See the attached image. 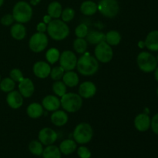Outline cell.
<instances>
[{
    "instance_id": "obj_1",
    "label": "cell",
    "mask_w": 158,
    "mask_h": 158,
    "mask_svg": "<svg viewBox=\"0 0 158 158\" xmlns=\"http://www.w3.org/2000/svg\"><path fill=\"white\" fill-rule=\"evenodd\" d=\"M76 68L81 75L90 77L94 75L98 71L99 62L90 54H83L77 60Z\"/></svg>"
},
{
    "instance_id": "obj_2",
    "label": "cell",
    "mask_w": 158,
    "mask_h": 158,
    "mask_svg": "<svg viewBox=\"0 0 158 158\" xmlns=\"http://www.w3.org/2000/svg\"><path fill=\"white\" fill-rule=\"evenodd\" d=\"M48 35L56 41L65 40L69 35V28L66 23L59 19L52 20L47 25Z\"/></svg>"
},
{
    "instance_id": "obj_3",
    "label": "cell",
    "mask_w": 158,
    "mask_h": 158,
    "mask_svg": "<svg viewBox=\"0 0 158 158\" xmlns=\"http://www.w3.org/2000/svg\"><path fill=\"white\" fill-rule=\"evenodd\" d=\"M12 16L14 20L19 23H26L32 17V9L29 3L20 1L15 3L12 9Z\"/></svg>"
},
{
    "instance_id": "obj_4",
    "label": "cell",
    "mask_w": 158,
    "mask_h": 158,
    "mask_svg": "<svg viewBox=\"0 0 158 158\" xmlns=\"http://www.w3.org/2000/svg\"><path fill=\"white\" fill-rule=\"evenodd\" d=\"M63 109L68 113H76L83 106V98L75 93H66L60 99Z\"/></svg>"
},
{
    "instance_id": "obj_5",
    "label": "cell",
    "mask_w": 158,
    "mask_h": 158,
    "mask_svg": "<svg viewBox=\"0 0 158 158\" xmlns=\"http://www.w3.org/2000/svg\"><path fill=\"white\" fill-rule=\"evenodd\" d=\"M73 140L80 145H84L89 143L94 137V131L90 124L87 123H79L74 129L73 133Z\"/></svg>"
},
{
    "instance_id": "obj_6",
    "label": "cell",
    "mask_w": 158,
    "mask_h": 158,
    "mask_svg": "<svg viewBox=\"0 0 158 158\" xmlns=\"http://www.w3.org/2000/svg\"><path fill=\"white\" fill-rule=\"evenodd\" d=\"M138 67L144 73H151L157 66V59L148 52H141L138 54L137 58Z\"/></svg>"
},
{
    "instance_id": "obj_7",
    "label": "cell",
    "mask_w": 158,
    "mask_h": 158,
    "mask_svg": "<svg viewBox=\"0 0 158 158\" xmlns=\"http://www.w3.org/2000/svg\"><path fill=\"white\" fill-rule=\"evenodd\" d=\"M97 9L100 14L106 18H114L120 11L117 0H100L97 5Z\"/></svg>"
},
{
    "instance_id": "obj_8",
    "label": "cell",
    "mask_w": 158,
    "mask_h": 158,
    "mask_svg": "<svg viewBox=\"0 0 158 158\" xmlns=\"http://www.w3.org/2000/svg\"><path fill=\"white\" fill-rule=\"evenodd\" d=\"M95 58L98 62L103 63H107L112 60L114 56V51L106 41H103L98 43L94 49Z\"/></svg>"
},
{
    "instance_id": "obj_9",
    "label": "cell",
    "mask_w": 158,
    "mask_h": 158,
    "mask_svg": "<svg viewBox=\"0 0 158 158\" xmlns=\"http://www.w3.org/2000/svg\"><path fill=\"white\" fill-rule=\"evenodd\" d=\"M49 40L44 32H39L34 33L30 37L29 41V49L34 52H41L47 47Z\"/></svg>"
},
{
    "instance_id": "obj_10",
    "label": "cell",
    "mask_w": 158,
    "mask_h": 158,
    "mask_svg": "<svg viewBox=\"0 0 158 158\" xmlns=\"http://www.w3.org/2000/svg\"><path fill=\"white\" fill-rule=\"evenodd\" d=\"M77 57L76 54L71 50H65L60 53V64L65 71L73 70L77 67Z\"/></svg>"
},
{
    "instance_id": "obj_11",
    "label": "cell",
    "mask_w": 158,
    "mask_h": 158,
    "mask_svg": "<svg viewBox=\"0 0 158 158\" xmlns=\"http://www.w3.org/2000/svg\"><path fill=\"white\" fill-rule=\"evenodd\" d=\"M39 140L43 143L44 146L54 144L58 139L57 133L53 129L49 127H44L41 129L38 134Z\"/></svg>"
},
{
    "instance_id": "obj_12",
    "label": "cell",
    "mask_w": 158,
    "mask_h": 158,
    "mask_svg": "<svg viewBox=\"0 0 158 158\" xmlns=\"http://www.w3.org/2000/svg\"><path fill=\"white\" fill-rule=\"evenodd\" d=\"M34 75L40 79H46L49 76L51 67L49 63L45 61H38L33 65L32 67Z\"/></svg>"
},
{
    "instance_id": "obj_13",
    "label": "cell",
    "mask_w": 158,
    "mask_h": 158,
    "mask_svg": "<svg viewBox=\"0 0 158 158\" xmlns=\"http://www.w3.org/2000/svg\"><path fill=\"white\" fill-rule=\"evenodd\" d=\"M97 86L93 82L85 81L79 86V95L84 99L92 98L97 94Z\"/></svg>"
},
{
    "instance_id": "obj_14",
    "label": "cell",
    "mask_w": 158,
    "mask_h": 158,
    "mask_svg": "<svg viewBox=\"0 0 158 158\" xmlns=\"http://www.w3.org/2000/svg\"><path fill=\"white\" fill-rule=\"evenodd\" d=\"M19 92L25 98H29L32 97L35 91V86L29 78H23V80L19 83Z\"/></svg>"
},
{
    "instance_id": "obj_15",
    "label": "cell",
    "mask_w": 158,
    "mask_h": 158,
    "mask_svg": "<svg viewBox=\"0 0 158 158\" xmlns=\"http://www.w3.org/2000/svg\"><path fill=\"white\" fill-rule=\"evenodd\" d=\"M6 103L13 110L19 109L23 104V97L19 91L12 90L6 96Z\"/></svg>"
},
{
    "instance_id": "obj_16",
    "label": "cell",
    "mask_w": 158,
    "mask_h": 158,
    "mask_svg": "<svg viewBox=\"0 0 158 158\" xmlns=\"http://www.w3.org/2000/svg\"><path fill=\"white\" fill-rule=\"evenodd\" d=\"M42 106L46 110L53 112L60 109L61 103H60V100L57 96L48 95L43 99Z\"/></svg>"
},
{
    "instance_id": "obj_17",
    "label": "cell",
    "mask_w": 158,
    "mask_h": 158,
    "mask_svg": "<svg viewBox=\"0 0 158 158\" xmlns=\"http://www.w3.org/2000/svg\"><path fill=\"white\" fill-rule=\"evenodd\" d=\"M151 119L146 114H140L134 119V127L140 132H145L151 127Z\"/></svg>"
},
{
    "instance_id": "obj_18",
    "label": "cell",
    "mask_w": 158,
    "mask_h": 158,
    "mask_svg": "<svg viewBox=\"0 0 158 158\" xmlns=\"http://www.w3.org/2000/svg\"><path fill=\"white\" fill-rule=\"evenodd\" d=\"M51 122L53 125L56 127H63L68 122L69 117L67 114L65 110H57L53 111L52 114L51 115Z\"/></svg>"
},
{
    "instance_id": "obj_19",
    "label": "cell",
    "mask_w": 158,
    "mask_h": 158,
    "mask_svg": "<svg viewBox=\"0 0 158 158\" xmlns=\"http://www.w3.org/2000/svg\"><path fill=\"white\" fill-rule=\"evenodd\" d=\"M59 148L60 150V152L63 155H70L73 153L75 152L77 149V142L72 139H66L63 140L60 143Z\"/></svg>"
},
{
    "instance_id": "obj_20",
    "label": "cell",
    "mask_w": 158,
    "mask_h": 158,
    "mask_svg": "<svg viewBox=\"0 0 158 158\" xmlns=\"http://www.w3.org/2000/svg\"><path fill=\"white\" fill-rule=\"evenodd\" d=\"M145 46L151 51H158V30L151 31L147 35Z\"/></svg>"
},
{
    "instance_id": "obj_21",
    "label": "cell",
    "mask_w": 158,
    "mask_h": 158,
    "mask_svg": "<svg viewBox=\"0 0 158 158\" xmlns=\"http://www.w3.org/2000/svg\"><path fill=\"white\" fill-rule=\"evenodd\" d=\"M10 34L12 38L15 40H22L26 37V29L23 23H15L12 25Z\"/></svg>"
},
{
    "instance_id": "obj_22",
    "label": "cell",
    "mask_w": 158,
    "mask_h": 158,
    "mask_svg": "<svg viewBox=\"0 0 158 158\" xmlns=\"http://www.w3.org/2000/svg\"><path fill=\"white\" fill-rule=\"evenodd\" d=\"M44 111V108L42 104L39 103H32L28 106L26 109L27 115L32 119H38L42 117Z\"/></svg>"
},
{
    "instance_id": "obj_23",
    "label": "cell",
    "mask_w": 158,
    "mask_h": 158,
    "mask_svg": "<svg viewBox=\"0 0 158 158\" xmlns=\"http://www.w3.org/2000/svg\"><path fill=\"white\" fill-rule=\"evenodd\" d=\"M62 79L66 86L69 87H75L79 84V82H80L78 74L73 70L66 71Z\"/></svg>"
},
{
    "instance_id": "obj_24",
    "label": "cell",
    "mask_w": 158,
    "mask_h": 158,
    "mask_svg": "<svg viewBox=\"0 0 158 158\" xmlns=\"http://www.w3.org/2000/svg\"><path fill=\"white\" fill-rule=\"evenodd\" d=\"M98 11L97 9V4L94 2L87 0L83 2L80 6V12L84 15H93Z\"/></svg>"
},
{
    "instance_id": "obj_25",
    "label": "cell",
    "mask_w": 158,
    "mask_h": 158,
    "mask_svg": "<svg viewBox=\"0 0 158 158\" xmlns=\"http://www.w3.org/2000/svg\"><path fill=\"white\" fill-rule=\"evenodd\" d=\"M86 41L92 45H97L101 42L105 41V34L99 31L92 30L88 32L86 36Z\"/></svg>"
},
{
    "instance_id": "obj_26",
    "label": "cell",
    "mask_w": 158,
    "mask_h": 158,
    "mask_svg": "<svg viewBox=\"0 0 158 158\" xmlns=\"http://www.w3.org/2000/svg\"><path fill=\"white\" fill-rule=\"evenodd\" d=\"M42 156L43 158H62V154L59 147L53 144L46 146L43 150Z\"/></svg>"
},
{
    "instance_id": "obj_27",
    "label": "cell",
    "mask_w": 158,
    "mask_h": 158,
    "mask_svg": "<svg viewBox=\"0 0 158 158\" xmlns=\"http://www.w3.org/2000/svg\"><path fill=\"white\" fill-rule=\"evenodd\" d=\"M62 11H63V8H62L61 4L57 1L52 2L48 6V15H50L52 19H59L61 16Z\"/></svg>"
},
{
    "instance_id": "obj_28",
    "label": "cell",
    "mask_w": 158,
    "mask_h": 158,
    "mask_svg": "<svg viewBox=\"0 0 158 158\" xmlns=\"http://www.w3.org/2000/svg\"><path fill=\"white\" fill-rule=\"evenodd\" d=\"M105 41L110 46H117L121 41V35L118 31L110 30L105 34Z\"/></svg>"
},
{
    "instance_id": "obj_29",
    "label": "cell",
    "mask_w": 158,
    "mask_h": 158,
    "mask_svg": "<svg viewBox=\"0 0 158 158\" xmlns=\"http://www.w3.org/2000/svg\"><path fill=\"white\" fill-rule=\"evenodd\" d=\"M43 145L40 140H32L29 144V151L32 155L35 156H42L43 152Z\"/></svg>"
},
{
    "instance_id": "obj_30",
    "label": "cell",
    "mask_w": 158,
    "mask_h": 158,
    "mask_svg": "<svg viewBox=\"0 0 158 158\" xmlns=\"http://www.w3.org/2000/svg\"><path fill=\"white\" fill-rule=\"evenodd\" d=\"M15 87V82L10 77H6L0 81V89L4 93H9L14 90Z\"/></svg>"
},
{
    "instance_id": "obj_31",
    "label": "cell",
    "mask_w": 158,
    "mask_h": 158,
    "mask_svg": "<svg viewBox=\"0 0 158 158\" xmlns=\"http://www.w3.org/2000/svg\"><path fill=\"white\" fill-rule=\"evenodd\" d=\"M60 56V52L56 48H50L46 53V59L49 64H54L59 61Z\"/></svg>"
},
{
    "instance_id": "obj_32",
    "label": "cell",
    "mask_w": 158,
    "mask_h": 158,
    "mask_svg": "<svg viewBox=\"0 0 158 158\" xmlns=\"http://www.w3.org/2000/svg\"><path fill=\"white\" fill-rule=\"evenodd\" d=\"M73 46L77 53L84 54L87 49V41L85 39L77 38L74 40Z\"/></svg>"
},
{
    "instance_id": "obj_33",
    "label": "cell",
    "mask_w": 158,
    "mask_h": 158,
    "mask_svg": "<svg viewBox=\"0 0 158 158\" xmlns=\"http://www.w3.org/2000/svg\"><path fill=\"white\" fill-rule=\"evenodd\" d=\"M52 91L56 96L58 97H62L64 94H66L67 91V86H66L63 81L57 80L52 84Z\"/></svg>"
},
{
    "instance_id": "obj_34",
    "label": "cell",
    "mask_w": 158,
    "mask_h": 158,
    "mask_svg": "<svg viewBox=\"0 0 158 158\" xmlns=\"http://www.w3.org/2000/svg\"><path fill=\"white\" fill-rule=\"evenodd\" d=\"M66 71L61 67V66H55L52 69H51V72L49 76L51 77L52 80H53L54 81H57V80H60L63 78V75H64V73Z\"/></svg>"
},
{
    "instance_id": "obj_35",
    "label": "cell",
    "mask_w": 158,
    "mask_h": 158,
    "mask_svg": "<svg viewBox=\"0 0 158 158\" xmlns=\"http://www.w3.org/2000/svg\"><path fill=\"white\" fill-rule=\"evenodd\" d=\"M75 16V11L72 8H66L62 11L61 18L62 20L65 23H69V22L72 21Z\"/></svg>"
},
{
    "instance_id": "obj_36",
    "label": "cell",
    "mask_w": 158,
    "mask_h": 158,
    "mask_svg": "<svg viewBox=\"0 0 158 158\" xmlns=\"http://www.w3.org/2000/svg\"><path fill=\"white\" fill-rule=\"evenodd\" d=\"M88 32H89V29L85 23H81V24L78 25L75 29V34L77 38L85 39L87 35Z\"/></svg>"
},
{
    "instance_id": "obj_37",
    "label": "cell",
    "mask_w": 158,
    "mask_h": 158,
    "mask_svg": "<svg viewBox=\"0 0 158 158\" xmlns=\"http://www.w3.org/2000/svg\"><path fill=\"white\" fill-rule=\"evenodd\" d=\"M9 77L12 79L13 81H15V83H19L21 80H23L24 77H23V72L20 70L19 69H12V70L9 72Z\"/></svg>"
},
{
    "instance_id": "obj_38",
    "label": "cell",
    "mask_w": 158,
    "mask_h": 158,
    "mask_svg": "<svg viewBox=\"0 0 158 158\" xmlns=\"http://www.w3.org/2000/svg\"><path fill=\"white\" fill-rule=\"evenodd\" d=\"M77 155L80 158H90L91 156H92L91 151H89V148L83 146V145L77 148Z\"/></svg>"
},
{
    "instance_id": "obj_39",
    "label": "cell",
    "mask_w": 158,
    "mask_h": 158,
    "mask_svg": "<svg viewBox=\"0 0 158 158\" xmlns=\"http://www.w3.org/2000/svg\"><path fill=\"white\" fill-rule=\"evenodd\" d=\"M14 21L15 20H14V18L12 14H6V15H4L1 18V20H0L2 25H3L5 26H11V25L13 24Z\"/></svg>"
},
{
    "instance_id": "obj_40",
    "label": "cell",
    "mask_w": 158,
    "mask_h": 158,
    "mask_svg": "<svg viewBox=\"0 0 158 158\" xmlns=\"http://www.w3.org/2000/svg\"><path fill=\"white\" fill-rule=\"evenodd\" d=\"M151 127L154 134L158 135V114H155L153 117L152 120L151 121Z\"/></svg>"
},
{
    "instance_id": "obj_41",
    "label": "cell",
    "mask_w": 158,
    "mask_h": 158,
    "mask_svg": "<svg viewBox=\"0 0 158 158\" xmlns=\"http://www.w3.org/2000/svg\"><path fill=\"white\" fill-rule=\"evenodd\" d=\"M36 29L39 32H45L47 29V25L46 23H40L36 26Z\"/></svg>"
},
{
    "instance_id": "obj_42",
    "label": "cell",
    "mask_w": 158,
    "mask_h": 158,
    "mask_svg": "<svg viewBox=\"0 0 158 158\" xmlns=\"http://www.w3.org/2000/svg\"><path fill=\"white\" fill-rule=\"evenodd\" d=\"M52 17L49 15H46L44 17H43V23H46V25L49 24L51 21H52Z\"/></svg>"
},
{
    "instance_id": "obj_43",
    "label": "cell",
    "mask_w": 158,
    "mask_h": 158,
    "mask_svg": "<svg viewBox=\"0 0 158 158\" xmlns=\"http://www.w3.org/2000/svg\"><path fill=\"white\" fill-rule=\"evenodd\" d=\"M41 2V0H30L31 6H37Z\"/></svg>"
},
{
    "instance_id": "obj_44",
    "label": "cell",
    "mask_w": 158,
    "mask_h": 158,
    "mask_svg": "<svg viewBox=\"0 0 158 158\" xmlns=\"http://www.w3.org/2000/svg\"><path fill=\"white\" fill-rule=\"evenodd\" d=\"M154 77H155V80L158 82V67L154 69Z\"/></svg>"
},
{
    "instance_id": "obj_45",
    "label": "cell",
    "mask_w": 158,
    "mask_h": 158,
    "mask_svg": "<svg viewBox=\"0 0 158 158\" xmlns=\"http://www.w3.org/2000/svg\"><path fill=\"white\" fill-rule=\"evenodd\" d=\"M3 3H4V0H0V7L2 6Z\"/></svg>"
},
{
    "instance_id": "obj_46",
    "label": "cell",
    "mask_w": 158,
    "mask_h": 158,
    "mask_svg": "<svg viewBox=\"0 0 158 158\" xmlns=\"http://www.w3.org/2000/svg\"><path fill=\"white\" fill-rule=\"evenodd\" d=\"M156 59H157V63H158V55H157V58H156Z\"/></svg>"
},
{
    "instance_id": "obj_47",
    "label": "cell",
    "mask_w": 158,
    "mask_h": 158,
    "mask_svg": "<svg viewBox=\"0 0 158 158\" xmlns=\"http://www.w3.org/2000/svg\"><path fill=\"white\" fill-rule=\"evenodd\" d=\"M157 96H158V88H157Z\"/></svg>"
},
{
    "instance_id": "obj_48",
    "label": "cell",
    "mask_w": 158,
    "mask_h": 158,
    "mask_svg": "<svg viewBox=\"0 0 158 158\" xmlns=\"http://www.w3.org/2000/svg\"><path fill=\"white\" fill-rule=\"evenodd\" d=\"M0 81H1V77H0Z\"/></svg>"
}]
</instances>
